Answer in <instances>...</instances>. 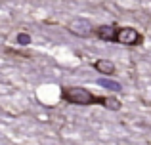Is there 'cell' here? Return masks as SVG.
<instances>
[{
    "label": "cell",
    "mask_w": 151,
    "mask_h": 145,
    "mask_svg": "<svg viewBox=\"0 0 151 145\" xmlns=\"http://www.w3.org/2000/svg\"><path fill=\"white\" fill-rule=\"evenodd\" d=\"M67 29H69L75 36H90V33H92V25H90L88 19H73Z\"/></svg>",
    "instance_id": "cell-3"
},
{
    "label": "cell",
    "mask_w": 151,
    "mask_h": 145,
    "mask_svg": "<svg viewBox=\"0 0 151 145\" xmlns=\"http://www.w3.org/2000/svg\"><path fill=\"white\" fill-rule=\"evenodd\" d=\"M94 69L101 74H113L115 73V65L111 63L109 59H98L96 63H94Z\"/></svg>",
    "instance_id": "cell-5"
},
{
    "label": "cell",
    "mask_w": 151,
    "mask_h": 145,
    "mask_svg": "<svg viewBox=\"0 0 151 145\" xmlns=\"http://www.w3.org/2000/svg\"><path fill=\"white\" fill-rule=\"evenodd\" d=\"M15 42H17L19 46H27V44H31V36L27 33H19L17 36H15Z\"/></svg>",
    "instance_id": "cell-8"
},
{
    "label": "cell",
    "mask_w": 151,
    "mask_h": 145,
    "mask_svg": "<svg viewBox=\"0 0 151 145\" xmlns=\"http://www.w3.org/2000/svg\"><path fill=\"white\" fill-rule=\"evenodd\" d=\"M142 40H144V36H142L136 29H132V27L117 29V38H115V42H119V44H122V46H138V44H142Z\"/></svg>",
    "instance_id": "cell-2"
},
{
    "label": "cell",
    "mask_w": 151,
    "mask_h": 145,
    "mask_svg": "<svg viewBox=\"0 0 151 145\" xmlns=\"http://www.w3.org/2000/svg\"><path fill=\"white\" fill-rule=\"evenodd\" d=\"M98 84L107 88V90H111V92H119L121 90V84L115 82V80H109V78H98Z\"/></svg>",
    "instance_id": "cell-6"
},
{
    "label": "cell",
    "mask_w": 151,
    "mask_h": 145,
    "mask_svg": "<svg viewBox=\"0 0 151 145\" xmlns=\"http://www.w3.org/2000/svg\"><path fill=\"white\" fill-rule=\"evenodd\" d=\"M101 105L105 109H109V111H119V109H121V101L115 99V97H103Z\"/></svg>",
    "instance_id": "cell-7"
},
{
    "label": "cell",
    "mask_w": 151,
    "mask_h": 145,
    "mask_svg": "<svg viewBox=\"0 0 151 145\" xmlns=\"http://www.w3.org/2000/svg\"><path fill=\"white\" fill-rule=\"evenodd\" d=\"M63 101L67 103H73V105H101L103 97H96L92 92H88L86 88L82 86H69V88H63L61 92Z\"/></svg>",
    "instance_id": "cell-1"
},
{
    "label": "cell",
    "mask_w": 151,
    "mask_h": 145,
    "mask_svg": "<svg viewBox=\"0 0 151 145\" xmlns=\"http://www.w3.org/2000/svg\"><path fill=\"white\" fill-rule=\"evenodd\" d=\"M96 36L101 38V40H105V42H115V38H117V27L115 25L98 27L96 29Z\"/></svg>",
    "instance_id": "cell-4"
}]
</instances>
